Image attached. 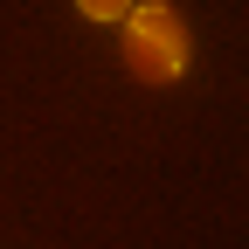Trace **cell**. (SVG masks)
<instances>
[{
	"label": "cell",
	"instance_id": "cell-1",
	"mask_svg": "<svg viewBox=\"0 0 249 249\" xmlns=\"http://www.w3.org/2000/svg\"><path fill=\"white\" fill-rule=\"evenodd\" d=\"M132 62L145 76H180L187 70V35L166 7H139L132 14Z\"/></svg>",
	"mask_w": 249,
	"mask_h": 249
},
{
	"label": "cell",
	"instance_id": "cell-2",
	"mask_svg": "<svg viewBox=\"0 0 249 249\" xmlns=\"http://www.w3.org/2000/svg\"><path fill=\"white\" fill-rule=\"evenodd\" d=\"M90 21H124V0H76Z\"/></svg>",
	"mask_w": 249,
	"mask_h": 249
}]
</instances>
